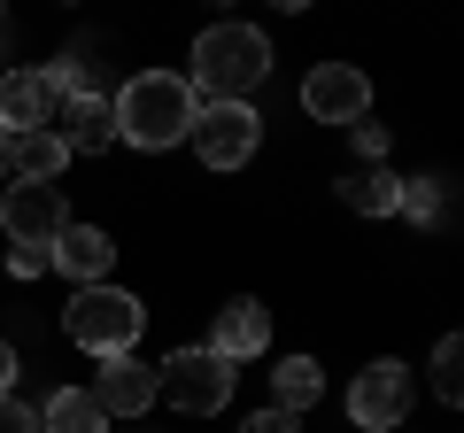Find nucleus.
<instances>
[{
	"label": "nucleus",
	"instance_id": "nucleus-1",
	"mask_svg": "<svg viewBox=\"0 0 464 433\" xmlns=\"http://www.w3.org/2000/svg\"><path fill=\"white\" fill-rule=\"evenodd\" d=\"M194 85L179 78V70H140V78H124V93L109 101V117H116V140H132V148L163 155L170 140L194 132Z\"/></svg>",
	"mask_w": 464,
	"mask_h": 433
},
{
	"label": "nucleus",
	"instance_id": "nucleus-2",
	"mask_svg": "<svg viewBox=\"0 0 464 433\" xmlns=\"http://www.w3.org/2000/svg\"><path fill=\"white\" fill-rule=\"evenodd\" d=\"M271 78V39L256 24H209L194 39V101H248Z\"/></svg>",
	"mask_w": 464,
	"mask_h": 433
},
{
	"label": "nucleus",
	"instance_id": "nucleus-3",
	"mask_svg": "<svg viewBox=\"0 0 464 433\" xmlns=\"http://www.w3.org/2000/svg\"><path fill=\"white\" fill-rule=\"evenodd\" d=\"M140 325H148V310H140L124 286H78L63 310V333L78 341L85 356H132Z\"/></svg>",
	"mask_w": 464,
	"mask_h": 433
},
{
	"label": "nucleus",
	"instance_id": "nucleus-4",
	"mask_svg": "<svg viewBox=\"0 0 464 433\" xmlns=\"http://www.w3.org/2000/svg\"><path fill=\"white\" fill-rule=\"evenodd\" d=\"M232 380L240 371L225 364V356H209V349H179L170 364H155V402L170 395V410H186V418H217L232 402Z\"/></svg>",
	"mask_w": 464,
	"mask_h": 433
},
{
	"label": "nucleus",
	"instance_id": "nucleus-5",
	"mask_svg": "<svg viewBox=\"0 0 464 433\" xmlns=\"http://www.w3.org/2000/svg\"><path fill=\"white\" fill-rule=\"evenodd\" d=\"M186 140H194V155H201L209 170H240V163L256 155V140H264V117H256L248 101H201Z\"/></svg>",
	"mask_w": 464,
	"mask_h": 433
},
{
	"label": "nucleus",
	"instance_id": "nucleus-6",
	"mask_svg": "<svg viewBox=\"0 0 464 433\" xmlns=\"http://www.w3.org/2000/svg\"><path fill=\"white\" fill-rule=\"evenodd\" d=\"M411 402H418L411 364L380 356V364H372V371H356V387H348V426H364V433H395Z\"/></svg>",
	"mask_w": 464,
	"mask_h": 433
},
{
	"label": "nucleus",
	"instance_id": "nucleus-7",
	"mask_svg": "<svg viewBox=\"0 0 464 433\" xmlns=\"http://www.w3.org/2000/svg\"><path fill=\"white\" fill-rule=\"evenodd\" d=\"M70 225V201L63 186H39V178H16L8 194H0V233L16 240V248H54Z\"/></svg>",
	"mask_w": 464,
	"mask_h": 433
},
{
	"label": "nucleus",
	"instance_id": "nucleus-8",
	"mask_svg": "<svg viewBox=\"0 0 464 433\" xmlns=\"http://www.w3.org/2000/svg\"><path fill=\"white\" fill-rule=\"evenodd\" d=\"M302 109H310L317 124H364L372 109V85L356 63H317L310 78H302Z\"/></svg>",
	"mask_w": 464,
	"mask_h": 433
},
{
	"label": "nucleus",
	"instance_id": "nucleus-9",
	"mask_svg": "<svg viewBox=\"0 0 464 433\" xmlns=\"http://www.w3.org/2000/svg\"><path fill=\"white\" fill-rule=\"evenodd\" d=\"M54 109H63V85H54V70H8V78H0V132H8V140L47 132Z\"/></svg>",
	"mask_w": 464,
	"mask_h": 433
},
{
	"label": "nucleus",
	"instance_id": "nucleus-10",
	"mask_svg": "<svg viewBox=\"0 0 464 433\" xmlns=\"http://www.w3.org/2000/svg\"><path fill=\"white\" fill-rule=\"evenodd\" d=\"M93 402H101V418H148L155 410V364L148 356H101Z\"/></svg>",
	"mask_w": 464,
	"mask_h": 433
},
{
	"label": "nucleus",
	"instance_id": "nucleus-11",
	"mask_svg": "<svg viewBox=\"0 0 464 433\" xmlns=\"http://www.w3.org/2000/svg\"><path fill=\"white\" fill-rule=\"evenodd\" d=\"M54 140H63L70 155H101L116 140V117H109V93H63V109H54L47 124Z\"/></svg>",
	"mask_w": 464,
	"mask_h": 433
},
{
	"label": "nucleus",
	"instance_id": "nucleus-12",
	"mask_svg": "<svg viewBox=\"0 0 464 433\" xmlns=\"http://www.w3.org/2000/svg\"><path fill=\"white\" fill-rule=\"evenodd\" d=\"M271 349V310L264 302H225L217 310V333H209V356H225V364H240V356H264Z\"/></svg>",
	"mask_w": 464,
	"mask_h": 433
},
{
	"label": "nucleus",
	"instance_id": "nucleus-13",
	"mask_svg": "<svg viewBox=\"0 0 464 433\" xmlns=\"http://www.w3.org/2000/svg\"><path fill=\"white\" fill-rule=\"evenodd\" d=\"M109 233H93V225H63V240L47 248V264L54 271H70L78 286H109Z\"/></svg>",
	"mask_w": 464,
	"mask_h": 433
},
{
	"label": "nucleus",
	"instance_id": "nucleus-14",
	"mask_svg": "<svg viewBox=\"0 0 464 433\" xmlns=\"http://www.w3.org/2000/svg\"><path fill=\"white\" fill-rule=\"evenodd\" d=\"M271 395H279V402H271V410H286V418H302V410H310L317 395H325V371H317L310 356H286V364L271 371Z\"/></svg>",
	"mask_w": 464,
	"mask_h": 433
},
{
	"label": "nucleus",
	"instance_id": "nucleus-15",
	"mask_svg": "<svg viewBox=\"0 0 464 433\" xmlns=\"http://www.w3.org/2000/svg\"><path fill=\"white\" fill-rule=\"evenodd\" d=\"M39 433H109V418H101L93 395L63 387V395H47V410H39Z\"/></svg>",
	"mask_w": 464,
	"mask_h": 433
},
{
	"label": "nucleus",
	"instance_id": "nucleus-16",
	"mask_svg": "<svg viewBox=\"0 0 464 433\" xmlns=\"http://www.w3.org/2000/svg\"><path fill=\"white\" fill-rule=\"evenodd\" d=\"M395 194H402V178H395V170H380V163L356 170V178L341 186V201H348L356 216H395Z\"/></svg>",
	"mask_w": 464,
	"mask_h": 433
},
{
	"label": "nucleus",
	"instance_id": "nucleus-17",
	"mask_svg": "<svg viewBox=\"0 0 464 433\" xmlns=\"http://www.w3.org/2000/svg\"><path fill=\"white\" fill-rule=\"evenodd\" d=\"M8 155H16V170L24 178H39V186H54V170L70 163V148L54 132H24V140H8Z\"/></svg>",
	"mask_w": 464,
	"mask_h": 433
},
{
	"label": "nucleus",
	"instance_id": "nucleus-18",
	"mask_svg": "<svg viewBox=\"0 0 464 433\" xmlns=\"http://www.w3.org/2000/svg\"><path fill=\"white\" fill-rule=\"evenodd\" d=\"M395 216H411V225H433V216H441V186H433V178H402Z\"/></svg>",
	"mask_w": 464,
	"mask_h": 433
},
{
	"label": "nucleus",
	"instance_id": "nucleus-19",
	"mask_svg": "<svg viewBox=\"0 0 464 433\" xmlns=\"http://www.w3.org/2000/svg\"><path fill=\"white\" fill-rule=\"evenodd\" d=\"M433 395L441 402L464 395V341H441V349H433Z\"/></svg>",
	"mask_w": 464,
	"mask_h": 433
},
{
	"label": "nucleus",
	"instance_id": "nucleus-20",
	"mask_svg": "<svg viewBox=\"0 0 464 433\" xmlns=\"http://www.w3.org/2000/svg\"><path fill=\"white\" fill-rule=\"evenodd\" d=\"M0 433H39V410L16 395H0Z\"/></svg>",
	"mask_w": 464,
	"mask_h": 433
},
{
	"label": "nucleus",
	"instance_id": "nucleus-21",
	"mask_svg": "<svg viewBox=\"0 0 464 433\" xmlns=\"http://www.w3.org/2000/svg\"><path fill=\"white\" fill-rule=\"evenodd\" d=\"M240 433H302V418H286V410H256Z\"/></svg>",
	"mask_w": 464,
	"mask_h": 433
},
{
	"label": "nucleus",
	"instance_id": "nucleus-22",
	"mask_svg": "<svg viewBox=\"0 0 464 433\" xmlns=\"http://www.w3.org/2000/svg\"><path fill=\"white\" fill-rule=\"evenodd\" d=\"M8 271H16V279H39V271H47V248H16V255H8Z\"/></svg>",
	"mask_w": 464,
	"mask_h": 433
},
{
	"label": "nucleus",
	"instance_id": "nucleus-23",
	"mask_svg": "<svg viewBox=\"0 0 464 433\" xmlns=\"http://www.w3.org/2000/svg\"><path fill=\"white\" fill-rule=\"evenodd\" d=\"M348 132H356V148H364V155H387V124H348Z\"/></svg>",
	"mask_w": 464,
	"mask_h": 433
},
{
	"label": "nucleus",
	"instance_id": "nucleus-24",
	"mask_svg": "<svg viewBox=\"0 0 464 433\" xmlns=\"http://www.w3.org/2000/svg\"><path fill=\"white\" fill-rule=\"evenodd\" d=\"M8 387H16V349L0 341V395H8Z\"/></svg>",
	"mask_w": 464,
	"mask_h": 433
},
{
	"label": "nucleus",
	"instance_id": "nucleus-25",
	"mask_svg": "<svg viewBox=\"0 0 464 433\" xmlns=\"http://www.w3.org/2000/svg\"><path fill=\"white\" fill-rule=\"evenodd\" d=\"M8 170H16V155H8V132H0V186H8Z\"/></svg>",
	"mask_w": 464,
	"mask_h": 433
}]
</instances>
